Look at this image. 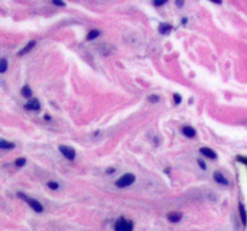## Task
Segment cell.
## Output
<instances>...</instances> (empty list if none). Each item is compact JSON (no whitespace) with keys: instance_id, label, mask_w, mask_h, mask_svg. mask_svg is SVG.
<instances>
[{"instance_id":"cell-18","label":"cell","mask_w":247,"mask_h":231,"mask_svg":"<svg viewBox=\"0 0 247 231\" xmlns=\"http://www.w3.org/2000/svg\"><path fill=\"white\" fill-rule=\"evenodd\" d=\"M166 1H168V0H153V4H154V6H161V5H164Z\"/></svg>"},{"instance_id":"cell-25","label":"cell","mask_w":247,"mask_h":231,"mask_svg":"<svg viewBox=\"0 0 247 231\" xmlns=\"http://www.w3.org/2000/svg\"><path fill=\"white\" fill-rule=\"evenodd\" d=\"M237 159H239L240 161H244V162H245V164L247 165V159H245V158H237Z\"/></svg>"},{"instance_id":"cell-2","label":"cell","mask_w":247,"mask_h":231,"mask_svg":"<svg viewBox=\"0 0 247 231\" xmlns=\"http://www.w3.org/2000/svg\"><path fill=\"white\" fill-rule=\"evenodd\" d=\"M134 181H135V176H134V174H131V173H125L124 176H122V177L117 181L116 186L118 188L128 187V186H130V184L134 183Z\"/></svg>"},{"instance_id":"cell-17","label":"cell","mask_w":247,"mask_h":231,"mask_svg":"<svg viewBox=\"0 0 247 231\" xmlns=\"http://www.w3.org/2000/svg\"><path fill=\"white\" fill-rule=\"evenodd\" d=\"M47 186H48L50 189H52V190H56V189H58V187H59L57 182H48Z\"/></svg>"},{"instance_id":"cell-6","label":"cell","mask_w":247,"mask_h":231,"mask_svg":"<svg viewBox=\"0 0 247 231\" xmlns=\"http://www.w3.org/2000/svg\"><path fill=\"white\" fill-rule=\"evenodd\" d=\"M181 218H182V214H181L180 212H171V213L168 214V219H169V221H171V223H177V221H180Z\"/></svg>"},{"instance_id":"cell-20","label":"cell","mask_w":247,"mask_h":231,"mask_svg":"<svg viewBox=\"0 0 247 231\" xmlns=\"http://www.w3.org/2000/svg\"><path fill=\"white\" fill-rule=\"evenodd\" d=\"M148 100L151 101V102H157V101L159 100V96H157V95H151V96H148Z\"/></svg>"},{"instance_id":"cell-9","label":"cell","mask_w":247,"mask_h":231,"mask_svg":"<svg viewBox=\"0 0 247 231\" xmlns=\"http://www.w3.org/2000/svg\"><path fill=\"white\" fill-rule=\"evenodd\" d=\"M35 43H36V42H35L34 40H33V41H30V42L28 43V45H27V46H26V47H24V48H23V49H22L19 53H18V56H24L26 53H28L29 51H31V49H33V47L35 46Z\"/></svg>"},{"instance_id":"cell-5","label":"cell","mask_w":247,"mask_h":231,"mask_svg":"<svg viewBox=\"0 0 247 231\" xmlns=\"http://www.w3.org/2000/svg\"><path fill=\"white\" fill-rule=\"evenodd\" d=\"M26 108L27 110H33V111L40 110V102L36 100V99H31L29 102L26 104Z\"/></svg>"},{"instance_id":"cell-13","label":"cell","mask_w":247,"mask_h":231,"mask_svg":"<svg viewBox=\"0 0 247 231\" xmlns=\"http://www.w3.org/2000/svg\"><path fill=\"white\" fill-rule=\"evenodd\" d=\"M14 147H15V144L12 143V142H7V141H5V140H1V141H0V148L10 149V148H14Z\"/></svg>"},{"instance_id":"cell-10","label":"cell","mask_w":247,"mask_h":231,"mask_svg":"<svg viewBox=\"0 0 247 231\" xmlns=\"http://www.w3.org/2000/svg\"><path fill=\"white\" fill-rule=\"evenodd\" d=\"M182 132H183L187 137H194V136H195V130L193 129V128H190V127H185V128H182Z\"/></svg>"},{"instance_id":"cell-19","label":"cell","mask_w":247,"mask_h":231,"mask_svg":"<svg viewBox=\"0 0 247 231\" xmlns=\"http://www.w3.org/2000/svg\"><path fill=\"white\" fill-rule=\"evenodd\" d=\"M26 164V159L24 158H21V159H17L16 160V165L17 166H23Z\"/></svg>"},{"instance_id":"cell-8","label":"cell","mask_w":247,"mask_h":231,"mask_svg":"<svg viewBox=\"0 0 247 231\" xmlns=\"http://www.w3.org/2000/svg\"><path fill=\"white\" fill-rule=\"evenodd\" d=\"M213 178H215V181H216V182L221 183V184H228V181L224 178V176H223L222 173L215 172V174H213Z\"/></svg>"},{"instance_id":"cell-1","label":"cell","mask_w":247,"mask_h":231,"mask_svg":"<svg viewBox=\"0 0 247 231\" xmlns=\"http://www.w3.org/2000/svg\"><path fill=\"white\" fill-rule=\"evenodd\" d=\"M18 196L21 198V199H23V200H26V201L28 202V205H29L30 207L34 209V211H36V212H42L44 211V207H42V205L40 203L39 201H36V200H34V199H31V198H28V196H26L24 194H22V193H18Z\"/></svg>"},{"instance_id":"cell-11","label":"cell","mask_w":247,"mask_h":231,"mask_svg":"<svg viewBox=\"0 0 247 231\" xmlns=\"http://www.w3.org/2000/svg\"><path fill=\"white\" fill-rule=\"evenodd\" d=\"M171 29L173 27L170 25V24H160L159 25V33L160 34H169L170 31H171Z\"/></svg>"},{"instance_id":"cell-14","label":"cell","mask_w":247,"mask_h":231,"mask_svg":"<svg viewBox=\"0 0 247 231\" xmlns=\"http://www.w3.org/2000/svg\"><path fill=\"white\" fill-rule=\"evenodd\" d=\"M99 31L98 30H90L89 31V34L87 35V40H89V41H92V40H94V39H97L98 36H99Z\"/></svg>"},{"instance_id":"cell-23","label":"cell","mask_w":247,"mask_h":231,"mask_svg":"<svg viewBox=\"0 0 247 231\" xmlns=\"http://www.w3.org/2000/svg\"><path fill=\"white\" fill-rule=\"evenodd\" d=\"M198 162H199V166H200L203 170H206V165H205V162H204L203 160H198Z\"/></svg>"},{"instance_id":"cell-16","label":"cell","mask_w":247,"mask_h":231,"mask_svg":"<svg viewBox=\"0 0 247 231\" xmlns=\"http://www.w3.org/2000/svg\"><path fill=\"white\" fill-rule=\"evenodd\" d=\"M0 63H1V65H0V72L4 73V72L6 71V69H7V61H6L5 58H2Z\"/></svg>"},{"instance_id":"cell-4","label":"cell","mask_w":247,"mask_h":231,"mask_svg":"<svg viewBox=\"0 0 247 231\" xmlns=\"http://www.w3.org/2000/svg\"><path fill=\"white\" fill-rule=\"evenodd\" d=\"M59 149H60L62 154H63L65 158H68L69 160H74V159H75L76 153H75V151H74L73 148H70V147H66V146H60V147H59Z\"/></svg>"},{"instance_id":"cell-15","label":"cell","mask_w":247,"mask_h":231,"mask_svg":"<svg viewBox=\"0 0 247 231\" xmlns=\"http://www.w3.org/2000/svg\"><path fill=\"white\" fill-rule=\"evenodd\" d=\"M21 93H22V95H23L24 98H30V96H31V90H30V88L28 86L23 87Z\"/></svg>"},{"instance_id":"cell-26","label":"cell","mask_w":247,"mask_h":231,"mask_svg":"<svg viewBox=\"0 0 247 231\" xmlns=\"http://www.w3.org/2000/svg\"><path fill=\"white\" fill-rule=\"evenodd\" d=\"M212 2H215V4H221L222 2V0H211Z\"/></svg>"},{"instance_id":"cell-21","label":"cell","mask_w":247,"mask_h":231,"mask_svg":"<svg viewBox=\"0 0 247 231\" xmlns=\"http://www.w3.org/2000/svg\"><path fill=\"white\" fill-rule=\"evenodd\" d=\"M53 4L58 5V6H65V2L63 0H53Z\"/></svg>"},{"instance_id":"cell-12","label":"cell","mask_w":247,"mask_h":231,"mask_svg":"<svg viewBox=\"0 0 247 231\" xmlns=\"http://www.w3.org/2000/svg\"><path fill=\"white\" fill-rule=\"evenodd\" d=\"M239 209H240V216H241V219H242V224L244 225H246L247 224V214H246V211H245V207L240 203V206H239Z\"/></svg>"},{"instance_id":"cell-3","label":"cell","mask_w":247,"mask_h":231,"mask_svg":"<svg viewBox=\"0 0 247 231\" xmlns=\"http://www.w3.org/2000/svg\"><path fill=\"white\" fill-rule=\"evenodd\" d=\"M115 229L119 231H130L131 229H133V223H131L130 220H127V219H124V218H121V219L117 221Z\"/></svg>"},{"instance_id":"cell-22","label":"cell","mask_w":247,"mask_h":231,"mask_svg":"<svg viewBox=\"0 0 247 231\" xmlns=\"http://www.w3.org/2000/svg\"><path fill=\"white\" fill-rule=\"evenodd\" d=\"M174 100H175V104H176V105H178V104L181 102V96H180L178 94H175V95H174Z\"/></svg>"},{"instance_id":"cell-24","label":"cell","mask_w":247,"mask_h":231,"mask_svg":"<svg viewBox=\"0 0 247 231\" xmlns=\"http://www.w3.org/2000/svg\"><path fill=\"white\" fill-rule=\"evenodd\" d=\"M183 4H185V1H183V0H176V5H177L178 7H182V6H183Z\"/></svg>"},{"instance_id":"cell-7","label":"cell","mask_w":247,"mask_h":231,"mask_svg":"<svg viewBox=\"0 0 247 231\" xmlns=\"http://www.w3.org/2000/svg\"><path fill=\"white\" fill-rule=\"evenodd\" d=\"M200 153L201 154H204V155H206L207 158H211V159H215L216 157H217V154L212 151V149H210V148H200Z\"/></svg>"}]
</instances>
